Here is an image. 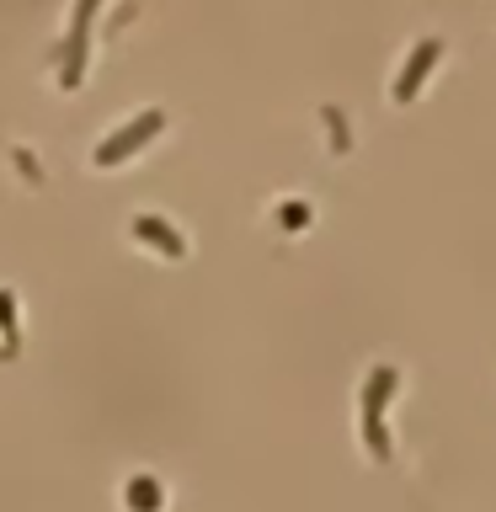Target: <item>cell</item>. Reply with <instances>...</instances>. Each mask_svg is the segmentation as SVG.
Here are the masks:
<instances>
[{"label": "cell", "mask_w": 496, "mask_h": 512, "mask_svg": "<svg viewBox=\"0 0 496 512\" xmlns=\"http://www.w3.org/2000/svg\"><path fill=\"white\" fill-rule=\"evenodd\" d=\"M395 395V368H374V374L363 379V438H368V454H374L379 464L395 454L390 448V432H384V400Z\"/></svg>", "instance_id": "obj_1"}, {"label": "cell", "mask_w": 496, "mask_h": 512, "mask_svg": "<svg viewBox=\"0 0 496 512\" xmlns=\"http://www.w3.org/2000/svg\"><path fill=\"white\" fill-rule=\"evenodd\" d=\"M96 6H102V0H75V16H70V32H64V43L48 48V59H54L59 75H64V91H75L80 75H86V32H91Z\"/></svg>", "instance_id": "obj_2"}, {"label": "cell", "mask_w": 496, "mask_h": 512, "mask_svg": "<svg viewBox=\"0 0 496 512\" xmlns=\"http://www.w3.org/2000/svg\"><path fill=\"white\" fill-rule=\"evenodd\" d=\"M160 123H166V112H160V107H144L139 118H128L118 134H107L102 144H96V166H118V160H128L144 139L160 134Z\"/></svg>", "instance_id": "obj_3"}, {"label": "cell", "mask_w": 496, "mask_h": 512, "mask_svg": "<svg viewBox=\"0 0 496 512\" xmlns=\"http://www.w3.org/2000/svg\"><path fill=\"white\" fill-rule=\"evenodd\" d=\"M432 59H438V38H422V43H416V54H411V64H406V70H400V80H395V96H416L422 75L432 70Z\"/></svg>", "instance_id": "obj_4"}, {"label": "cell", "mask_w": 496, "mask_h": 512, "mask_svg": "<svg viewBox=\"0 0 496 512\" xmlns=\"http://www.w3.org/2000/svg\"><path fill=\"white\" fill-rule=\"evenodd\" d=\"M134 235H139V240H155V246L166 251V256H182V235L166 230V224H160L155 214H139V219H134Z\"/></svg>", "instance_id": "obj_5"}, {"label": "cell", "mask_w": 496, "mask_h": 512, "mask_svg": "<svg viewBox=\"0 0 496 512\" xmlns=\"http://www.w3.org/2000/svg\"><path fill=\"white\" fill-rule=\"evenodd\" d=\"M123 502L134 512H160V486L150 475H139V480H128V486H123Z\"/></svg>", "instance_id": "obj_6"}, {"label": "cell", "mask_w": 496, "mask_h": 512, "mask_svg": "<svg viewBox=\"0 0 496 512\" xmlns=\"http://www.w3.org/2000/svg\"><path fill=\"white\" fill-rule=\"evenodd\" d=\"M16 155V166H22V176H27V182H38V160H32L27 150H11Z\"/></svg>", "instance_id": "obj_7"}, {"label": "cell", "mask_w": 496, "mask_h": 512, "mask_svg": "<svg viewBox=\"0 0 496 512\" xmlns=\"http://www.w3.org/2000/svg\"><path fill=\"white\" fill-rule=\"evenodd\" d=\"M304 214H310L304 203H283V224H304Z\"/></svg>", "instance_id": "obj_8"}, {"label": "cell", "mask_w": 496, "mask_h": 512, "mask_svg": "<svg viewBox=\"0 0 496 512\" xmlns=\"http://www.w3.org/2000/svg\"><path fill=\"white\" fill-rule=\"evenodd\" d=\"M0 320H11V294H0Z\"/></svg>", "instance_id": "obj_9"}]
</instances>
